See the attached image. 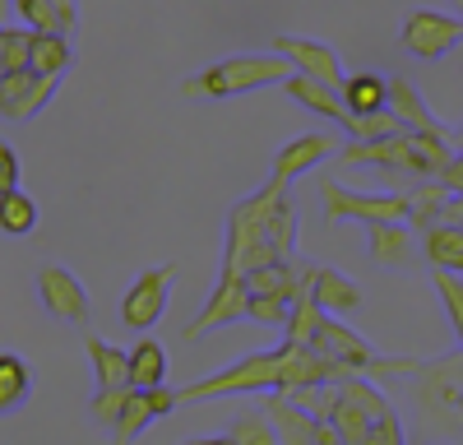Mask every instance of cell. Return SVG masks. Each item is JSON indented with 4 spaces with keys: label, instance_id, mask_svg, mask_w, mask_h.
Masks as SVG:
<instances>
[{
    "label": "cell",
    "instance_id": "9a60e30c",
    "mask_svg": "<svg viewBox=\"0 0 463 445\" xmlns=\"http://www.w3.org/2000/svg\"><path fill=\"white\" fill-rule=\"evenodd\" d=\"M14 14L28 33H56L70 43L80 33V0H14Z\"/></svg>",
    "mask_w": 463,
    "mask_h": 445
},
{
    "label": "cell",
    "instance_id": "e575fe53",
    "mask_svg": "<svg viewBox=\"0 0 463 445\" xmlns=\"http://www.w3.org/2000/svg\"><path fill=\"white\" fill-rule=\"evenodd\" d=\"M362 445H408L399 413H384L380 422H371V431H366V440H362Z\"/></svg>",
    "mask_w": 463,
    "mask_h": 445
},
{
    "label": "cell",
    "instance_id": "f1b7e54d",
    "mask_svg": "<svg viewBox=\"0 0 463 445\" xmlns=\"http://www.w3.org/2000/svg\"><path fill=\"white\" fill-rule=\"evenodd\" d=\"M148 422H158V413H153V399L135 390V394H130V403H126V413H121V422L111 427V440H116V445H130Z\"/></svg>",
    "mask_w": 463,
    "mask_h": 445
},
{
    "label": "cell",
    "instance_id": "8d00e7d4",
    "mask_svg": "<svg viewBox=\"0 0 463 445\" xmlns=\"http://www.w3.org/2000/svg\"><path fill=\"white\" fill-rule=\"evenodd\" d=\"M440 181L449 185V195H463V154H454V163L440 172Z\"/></svg>",
    "mask_w": 463,
    "mask_h": 445
},
{
    "label": "cell",
    "instance_id": "f546056e",
    "mask_svg": "<svg viewBox=\"0 0 463 445\" xmlns=\"http://www.w3.org/2000/svg\"><path fill=\"white\" fill-rule=\"evenodd\" d=\"M283 399H292L297 408H306L316 422H334V408H338V385H301V390H288Z\"/></svg>",
    "mask_w": 463,
    "mask_h": 445
},
{
    "label": "cell",
    "instance_id": "5bb4252c",
    "mask_svg": "<svg viewBox=\"0 0 463 445\" xmlns=\"http://www.w3.org/2000/svg\"><path fill=\"white\" fill-rule=\"evenodd\" d=\"M371 260L384 270H417L421 251H417V232L408 222H371Z\"/></svg>",
    "mask_w": 463,
    "mask_h": 445
},
{
    "label": "cell",
    "instance_id": "836d02e7",
    "mask_svg": "<svg viewBox=\"0 0 463 445\" xmlns=\"http://www.w3.org/2000/svg\"><path fill=\"white\" fill-rule=\"evenodd\" d=\"M130 385L126 390H98L93 394V403H89V418L93 422H102V427H116V422H121V413H126V403H130Z\"/></svg>",
    "mask_w": 463,
    "mask_h": 445
},
{
    "label": "cell",
    "instance_id": "7c38bea8",
    "mask_svg": "<svg viewBox=\"0 0 463 445\" xmlns=\"http://www.w3.org/2000/svg\"><path fill=\"white\" fill-rule=\"evenodd\" d=\"M37 297H43V307L52 320H65V325H84L89 320V292L84 283L74 279L70 270L61 265H43L37 270Z\"/></svg>",
    "mask_w": 463,
    "mask_h": 445
},
{
    "label": "cell",
    "instance_id": "d6a6232c",
    "mask_svg": "<svg viewBox=\"0 0 463 445\" xmlns=\"http://www.w3.org/2000/svg\"><path fill=\"white\" fill-rule=\"evenodd\" d=\"M431 279H436V292H440V302L449 311V325L458 334V348H463V279L458 274H436V270H431Z\"/></svg>",
    "mask_w": 463,
    "mask_h": 445
},
{
    "label": "cell",
    "instance_id": "4fadbf2b",
    "mask_svg": "<svg viewBox=\"0 0 463 445\" xmlns=\"http://www.w3.org/2000/svg\"><path fill=\"white\" fill-rule=\"evenodd\" d=\"M334 148H338V144H334V135H320V130L297 135L292 144H283V148H279V158H274V176H269V181L288 191V185H292L301 172H311V167H320V163L338 158Z\"/></svg>",
    "mask_w": 463,
    "mask_h": 445
},
{
    "label": "cell",
    "instance_id": "60d3db41",
    "mask_svg": "<svg viewBox=\"0 0 463 445\" xmlns=\"http://www.w3.org/2000/svg\"><path fill=\"white\" fill-rule=\"evenodd\" d=\"M449 144H454V154H463V130H454V135H449Z\"/></svg>",
    "mask_w": 463,
    "mask_h": 445
},
{
    "label": "cell",
    "instance_id": "484cf974",
    "mask_svg": "<svg viewBox=\"0 0 463 445\" xmlns=\"http://www.w3.org/2000/svg\"><path fill=\"white\" fill-rule=\"evenodd\" d=\"M33 228H37V204H33V195H24V191L0 195V232L28 237Z\"/></svg>",
    "mask_w": 463,
    "mask_h": 445
},
{
    "label": "cell",
    "instance_id": "8992f818",
    "mask_svg": "<svg viewBox=\"0 0 463 445\" xmlns=\"http://www.w3.org/2000/svg\"><path fill=\"white\" fill-rule=\"evenodd\" d=\"M255 390H269L279 394L283 390V344L269 348V353H250L241 362H232L218 376H204L195 385L176 390L181 403H200V399H227V394H255Z\"/></svg>",
    "mask_w": 463,
    "mask_h": 445
},
{
    "label": "cell",
    "instance_id": "603a6c76",
    "mask_svg": "<svg viewBox=\"0 0 463 445\" xmlns=\"http://www.w3.org/2000/svg\"><path fill=\"white\" fill-rule=\"evenodd\" d=\"M33 394V366L19 353H0V418L19 413Z\"/></svg>",
    "mask_w": 463,
    "mask_h": 445
},
{
    "label": "cell",
    "instance_id": "d6986e66",
    "mask_svg": "<svg viewBox=\"0 0 463 445\" xmlns=\"http://www.w3.org/2000/svg\"><path fill=\"white\" fill-rule=\"evenodd\" d=\"M74 65V43L56 33H33L28 37V70L37 80H65V70Z\"/></svg>",
    "mask_w": 463,
    "mask_h": 445
},
{
    "label": "cell",
    "instance_id": "4dcf8cb0",
    "mask_svg": "<svg viewBox=\"0 0 463 445\" xmlns=\"http://www.w3.org/2000/svg\"><path fill=\"white\" fill-rule=\"evenodd\" d=\"M288 316H292L288 297H269V292H250V297H246V320H255V325L288 329Z\"/></svg>",
    "mask_w": 463,
    "mask_h": 445
},
{
    "label": "cell",
    "instance_id": "2e32d148",
    "mask_svg": "<svg viewBox=\"0 0 463 445\" xmlns=\"http://www.w3.org/2000/svg\"><path fill=\"white\" fill-rule=\"evenodd\" d=\"M306 292L316 297V307L325 311V316H353L357 307H362V288L347 279V274H338V270H329V265H316L311 270V283H306Z\"/></svg>",
    "mask_w": 463,
    "mask_h": 445
},
{
    "label": "cell",
    "instance_id": "8fae6325",
    "mask_svg": "<svg viewBox=\"0 0 463 445\" xmlns=\"http://www.w3.org/2000/svg\"><path fill=\"white\" fill-rule=\"evenodd\" d=\"M246 279H232V274H218V283H213V292H209V302H204V311L190 320L181 334H185V344H200L209 329H218V325H237V320H246Z\"/></svg>",
    "mask_w": 463,
    "mask_h": 445
},
{
    "label": "cell",
    "instance_id": "1f68e13d",
    "mask_svg": "<svg viewBox=\"0 0 463 445\" xmlns=\"http://www.w3.org/2000/svg\"><path fill=\"white\" fill-rule=\"evenodd\" d=\"M227 436L237 440V445H279V431L269 427L264 413H241V418H232Z\"/></svg>",
    "mask_w": 463,
    "mask_h": 445
},
{
    "label": "cell",
    "instance_id": "74e56055",
    "mask_svg": "<svg viewBox=\"0 0 463 445\" xmlns=\"http://www.w3.org/2000/svg\"><path fill=\"white\" fill-rule=\"evenodd\" d=\"M440 222H445V228H458V232H463V195H454V200L445 204Z\"/></svg>",
    "mask_w": 463,
    "mask_h": 445
},
{
    "label": "cell",
    "instance_id": "cb8c5ba5",
    "mask_svg": "<svg viewBox=\"0 0 463 445\" xmlns=\"http://www.w3.org/2000/svg\"><path fill=\"white\" fill-rule=\"evenodd\" d=\"M84 348H89V362H93V381H98V390H126V385H130V353L102 344L98 334H89Z\"/></svg>",
    "mask_w": 463,
    "mask_h": 445
},
{
    "label": "cell",
    "instance_id": "f35d334b",
    "mask_svg": "<svg viewBox=\"0 0 463 445\" xmlns=\"http://www.w3.org/2000/svg\"><path fill=\"white\" fill-rule=\"evenodd\" d=\"M185 445H237V440L222 431V436H195V440H185Z\"/></svg>",
    "mask_w": 463,
    "mask_h": 445
},
{
    "label": "cell",
    "instance_id": "d590c367",
    "mask_svg": "<svg viewBox=\"0 0 463 445\" xmlns=\"http://www.w3.org/2000/svg\"><path fill=\"white\" fill-rule=\"evenodd\" d=\"M10 191H19V154L0 139V195H10Z\"/></svg>",
    "mask_w": 463,
    "mask_h": 445
},
{
    "label": "cell",
    "instance_id": "ac0fdd59",
    "mask_svg": "<svg viewBox=\"0 0 463 445\" xmlns=\"http://www.w3.org/2000/svg\"><path fill=\"white\" fill-rule=\"evenodd\" d=\"M264 418H269V427L279 431V445H316V418L306 413V408H297L292 399L269 394Z\"/></svg>",
    "mask_w": 463,
    "mask_h": 445
},
{
    "label": "cell",
    "instance_id": "ba28073f",
    "mask_svg": "<svg viewBox=\"0 0 463 445\" xmlns=\"http://www.w3.org/2000/svg\"><path fill=\"white\" fill-rule=\"evenodd\" d=\"M172 283H176V265H163V270H144V274L130 283L126 302H121V320H126L135 334L153 329V325L163 320V311H167Z\"/></svg>",
    "mask_w": 463,
    "mask_h": 445
},
{
    "label": "cell",
    "instance_id": "83f0119b",
    "mask_svg": "<svg viewBox=\"0 0 463 445\" xmlns=\"http://www.w3.org/2000/svg\"><path fill=\"white\" fill-rule=\"evenodd\" d=\"M320 320H325V311L316 307V297L311 292H301L297 302H292V316H288V329H283V339L288 344H311V334L320 329Z\"/></svg>",
    "mask_w": 463,
    "mask_h": 445
},
{
    "label": "cell",
    "instance_id": "4316f807",
    "mask_svg": "<svg viewBox=\"0 0 463 445\" xmlns=\"http://www.w3.org/2000/svg\"><path fill=\"white\" fill-rule=\"evenodd\" d=\"M269 241L279 246L283 260H297V204L288 195H279L274 213H269Z\"/></svg>",
    "mask_w": 463,
    "mask_h": 445
},
{
    "label": "cell",
    "instance_id": "e0dca14e",
    "mask_svg": "<svg viewBox=\"0 0 463 445\" xmlns=\"http://www.w3.org/2000/svg\"><path fill=\"white\" fill-rule=\"evenodd\" d=\"M390 111H394V121L403 126V130H412V135H445L449 139V130L436 121V111L427 107V98H421L403 74H394L390 80Z\"/></svg>",
    "mask_w": 463,
    "mask_h": 445
},
{
    "label": "cell",
    "instance_id": "ffe728a7",
    "mask_svg": "<svg viewBox=\"0 0 463 445\" xmlns=\"http://www.w3.org/2000/svg\"><path fill=\"white\" fill-rule=\"evenodd\" d=\"M421 260H427L436 274H458L463 279V232L436 222L431 232H421Z\"/></svg>",
    "mask_w": 463,
    "mask_h": 445
},
{
    "label": "cell",
    "instance_id": "7a4b0ae2",
    "mask_svg": "<svg viewBox=\"0 0 463 445\" xmlns=\"http://www.w3.org/2000/svg\"><path fill=\"white\" fill-rule=\"evenodd\" d=\"M412 408L417 422L436 440H463V348L421 362L412 376Z\"/></svg>",
    "mask_w": 463,
    "mask_h": 445
},
{
    "label": "cell",
    "instance_id": "44dd1931",
    "mask_svg": "<svg viewBox=\"0 0 463 445\" xmlns=\"http://www.w3.org/2000/svg\"><path fill=\"white\" fill-rule=\"evenodd\" d=\"M449 200H454V195H449L445 181H417L412 191H408V228H412V232H431Z\"/></svg>",
    "mask_w": 463,
    "mask_h": 445
},
{
    "label": "cell",
    "instance_id": "9c48e42d",
    "mask_svg": "<svg viewBox=\"0 0 463 445\" xmlns=\"http://www.w3.org/2000/svg\"><path fill=\"white\" fill-rule=\"evenodd\" d=\"M463 43V19H449L440 10H412L403 19V47L421 61H440Z\"/></svg>",
    "mask_w": 463,
    "mask_h": 445
},
{
    "label": "cell",
    "instance_id": "d4e9b609",
    "mask_svg": "<svg viewBox=\"0 0 463 445\" xmlns=\"http://www.w3.org/2000/svg\"><path fill=\"white\" fill-rule=\"evenodd\" d=\"M167 385V348L153 344V339H139L130 348V390H163Z\"/></svg>",
    "mask_w": 463,
    "mask_h": 445
},
{
    "label": "cell",
    "instance_id": "52a82bcc",
    "mask_svg": "<svg viewBox=\"0 0 463 445\" xmlns=\"http://www.w3.org/2000/svg\"><path fill=\"white\" fill-rule=\"evenodd\" d=\"M325 195V228H338L343 218H357V222H408V191H384V195H362V191H347L338 181L320 185Z\"/></svg>",
    "mask_w": 463,
    "mask_h": 445
},
{
    "label": "cell",
    "instance_id": "7402d4cb",
    "mask_svg": "<svg viewBox=\"0 0 463 445\" xmlns=\"http://www.w3.org/2000/svg\"><path fill=\"white\" fill-rule=\"evenodd\" d=\"M343 102L353 117H375V111H390V80L384 74H353L343 80Z\"/></svg>",
    "mask_w": 463,
    "mask_h": 445
},
{
    "label": "cell",
    "instance_id": "ab89813d",
    "mask_svg": "<svg viewBox=\"0 0 463 445\" xmlns=\"http://www.w3.org/2000/svg\"><path fill=\"white\" fill-rule=\"evenodd\" d=\"M10 14H14V0H0V28L10 24Z\"/></svg>",
    "mask_w": 463,
    "mask_h": 445
},
{
    "label": "cell",
    "instance_id": "277c9868",
    "mask_svg": "<svg viewBox=\"0 0 463 445\" xmlns=\"http://www.w3.org/2000/svg\"><path fill=\"white\" fill-rule=\"evenodd\" d=\"M28 28H0V117L5 121L37 117L61 89V80H37L28 70Z\"/></svg>",
    "mask_w": 463,
    "mask_h": 445
},
{
    "label": "cell",
    "instance_id": "30bf717a",
    "mask_svg": "<svg viewBox=\"0 0 463 445\" xmlns=\"http://www.w3.org/2000/svg\"><path fill=\"white\" fill-rule=\"evenodd\" d=\"M274 56H283L297 74H306L316 84H329V89H343V80H347L338 52L316 43V37H274Z\"/></svg>",
    "mask_w": 463,
    "mask_h": 445
},
{
    "label": "cell",
    "instance_id": "b9f144b4",
    "mask_svg": "<svg viewBox=\"0 0 463 445\" xmlns=\"http://www.w3.org/2000/svg\"><path fill=\"white\" fill-rule=\"evenodd\" d=\"M436 445H449V440H436Z\"/></svg>",
    "mask_w": 463,
    "mask_h": 445
},
{
    "label": "cell",
    "instance_id": "5b68a950",
    "mask_svg": "<svg viewBox=\"0 0 463 445\" xmlns=\"http://www.w3.org/2000/svg\"><path fill=\"white\" fill-rule=\"evenodd\" d=\"M292 65L283 56H227L200 74H190L181 84L185 98H241V93H255V89H274V84H288L292 80Z\"/></svg>",
    "mask_w": 463,
    "mask_h": 445
},
{
    "label": "cell",
    "instance_id": "6da1fadb",
    "mask_svg": "<svg viewBox=\"0 0 463 445\" xmlns=\"http://www.w3.org/2000/svg\"><path fill=\"white\" fill-rule=\"evenodd\" d=\"M454 163V144L445 135H384V139H347L338 148V167H380L403 172L417 181H440V172Z\"/></svg>",
    "mask_w": 463,
    "mask_h": 445
},
{
    "label": "cell",
    "instance_id": "3957f363",
    "mask_svg": "<svg viewBox=\"0 0 463 445\" xmlns=\"http://www.w3.org/2000/svg\"><path fill=\"white\" fill-rule=\"evenodd\" d=\"M279 195H288L283 185L269 181L260 195L241 200L237 209L227 213V251H222V274L232 279H246L260 265H279V246L269 241V213H274Z\"/></svg>",
    "mask_w": 463,
    "mask_h": 445
}]
</instances>
